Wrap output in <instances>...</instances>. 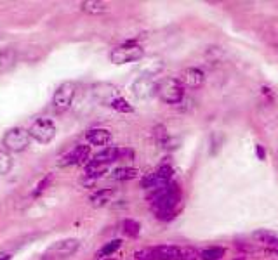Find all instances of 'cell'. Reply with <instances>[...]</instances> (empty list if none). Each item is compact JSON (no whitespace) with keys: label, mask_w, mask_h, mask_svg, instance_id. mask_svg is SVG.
<instances>
[{"label":"cell","mask_w":278,"mask_h":260,"mask_svg":"<svg viewBox=\"0 0 278 260\" xmlns=\"http://www.w3.org/2000/svg\"><path fill=\"white\" fill-rule=\"evenodd\" d=\"M28 134L40 144H49L56 137V125L49 118H39L32 123V127L28 129Z\"/></svg>","instance_id":"4"},{"label":"cell","mask_w":278,"mask_h":260,"mask_svg":"<svg viewBox=\"0 0 278 260\" xmlns=\"http://www.w3.org/2000/svg\"><path fill=\"white\" fill-rule=\"evenodd\" d=\"M108 170V165H101V163H94L89 162L84 169V175L87 180H97L99 177H103Z\"/></svg>","instance_id":"15"},{"label":"cell","mask_w":278,"mask_h":260,"mask_svg":"<svg viewBox=\"0 0 278 260\" xmlns=\"http://www.w3.org/2000/svg\"><path fill=\"white\" fill-rule=\"evenodd\" d=\"M122 246V239H111V241H108L104 246H101L99 250L96 252V257L97 259H104V257H111L115 252H117L118 248Z\"/></svg>","instance_id":"22"},{"label":"cell","mask_w":278,"mask_h":260,"mask_svg":"<svg viewBox=\"0 0 278 260\" xmlns=\"http://www.w3.org/2000/svg\"><path fill=\"white\" fill-rule=\"evenodd\" d=\"M12 169V158L7 151H2L0 149V175H5Z\"/></svg>","instance_id":"24"},{"label":"cell","mask_w":278,"mask_h":260,"mask_svg":"<svg viewBox=\"0 0 278 260\" xmlns=\"http://www.w3.org/2000/svg\"><path fill=\"white\" fill-rule=\"evenodd\" d=\"M263 94L266 95V99H270V102H273V94L268 87H263Z\"/></svg>","instance_id":"31"},{"label":"cell","mask_w":278,"mask_h":260,"mask_svg":"<svg viewBox=\"0 0 278 260\" xmlns=\"http://www.w3.org/2000/svg\"><path fill=\"white\" fill-rule=\"evenodd\" d=\"M134 259H136V260H155L153 248H143V250H138V252L134 253Z\"/></svg>","instance_id":"29"},{"label":"cell","mask_w":278,"mask_h":260,"mask_svg":"<svg viewBox=\"0 0 278 260\" xmlns=\"http://www.w3.org/2000/svg\"><path fill=\"white\" fill-rule=\"evenodd\" d=\"M172 175H174V170H172L169 165H162L158 170H155V172L148 173L146 177H143V180H141V187H144V189H151V191L158 189V187H164V186H167V184H171Z\"/></svg>","instance_id":"6"},{"label":"cell","mask_w":278,"mask_h":260,"mask_svg":"<svg viewBox=\"0 0 278 260\" xmlns=\"http://www.w3.org/2000/svg\"><path fill=\"white\" fill-rule=\"evenodd\" d=\"M113 196H115V189H110V187H106V189H99L97 193H94L93 196H91V203H93L94 207H103V205H106L108 201H111Z\"/></svg>","instance_id":"18"},{"label":"cell","mask_w":278,"mask_h":260,"mask_svg":"<svg viewBox=\"0 0 278 260\" xmlns=\"http://www.w3.org/2000/svg\"><path fill=\"white\" fill-rule=\"evenodd\" d=\"M115 180H120V182H125V180H132L138 177V170L132 169V167H118V169L113 170L111 173Z\"/></svg>","instance_id":"19"},{"label":"cell","mask_w":278,"mask_h":260,"mask_svg":"<svg viewBox=\"0 0 278 260\" xmlns=\"http://www.w3.org/2000/svg\"><path fill=\"white\" fill-rule=\"evenodd\" d=\"M14 59H16V54L12 50H4V52L0 54V70H5L11 64H14Z\"/></svg>","instance_id":"26"},{"label":"cell","mask_w":278,"mask_h":260,"mask_svg":"<svg viewBox=\"0 0 278 260\" xmlns=\"http://www.w3.org/2000/svg\"><path fill=\"white\" fill-rule=\"evenodd\" d=\"M233 260H245V257H238V259H233Z\"/></svg>","instance_id":"33"},{"label":"cell","mask_w":278,"mask_h":260,"mask_svg":"<svg viewBox=\"0 0 278 260\" xmlns=\"http://www.w3.org/2000/svg\"><path fill=\"white\" fill-rule=\"evenodd\" d=\"M143 56H144L143 47L138 45L136 40H129V42L122 43L120 47L111 50L110 59H111V63H115V64H127V63L139 61Z\"/></svg>","instance_id":"3"},{"label":"cell","mask_w":278,"mask_h":260,"mask_svg":"<svg viewBox=\"0 0 278 260\" xmlns=\"http://www.w3.org/2000/svg\"><path fill=\"white\" fill-rule=\"evenodd\" d=\"M134 94L139 99H146L151 94H155V88H157V82H153L150 77H141L134 82Z\"/></svg>","instance_id":"11"},{"label":"cell","mask_w":278,"mask_h":260,"mask_svg":"<svg viewBox=\"0 0 278 260\" xmlns=\"http://www.w3.org/2000/svg\"><path fill=\"white\" fill-rule=\"evenodd\" d=\"M179 82L183 84V87L188 88H200L205 82V75L200 68H186L179 75Z\"/></svg>","instance_id":"9"},{"label":"cell","mask_w":278,"mask_h":260,"mask_svg":"<svg viewBox=\"0 0 278 260\" xmlns=\"http://www.w3.org/2000/svg\"><path fill=\"white\" fill-rule=\"evenodd\" d=\"M80 7H82L84 12H87V14H93V16L104 14V12L108 11V4H104V2H96V0L82 2V4H80Z\"/></svg>","instance_id":"17"},{"label":"cell","mask_w":278,"mask_h":260,"mask_svg":"<svg viewBox=\"0 0 278 260\" xmlns=\"http://www.w3.org/2000/svg\"><path fill=\"white\" fill-rule=\"evenodd\" d=\"M153 137H155V142H157L160 148H171V137H169L167 134V129H165L164 125H157L153 129Z\"/></svg>","instance_id":"21"},{"label":"cell","mask_w":278,"mask_h":260,"mask_svg":"<svg viewBox=\"0 0 278 260\" xmlns=\"http://www.w3.org/2000/svg\"><path fill=\"white\" fill-rule=\"evenodd\" d=\"M80 243L79 239H63V241L54 243L52 246L46 250L44 253V260H57V259H66V257L73 255L79 250Z\"/></svg>","instance_id":"7"},{"label":"cell","mask_w":278,"mask_h":260,"mask_svg":"<svg viewBox=\"0 0 278 260\" xmlns=\"http://www.w3.org/2000/svg\"><path fill=\"white\" fill-rule=\"evenodd\" d=\"M155 260H181V248L174 245H158L153 246Z\"/></svg>","instance_id":"13"},{"label":"cell","mask_w":278,"mask_h":260,"mask_svg":"<svg viewBox=\"0 0 278 260\" xmlns=\"http://www.w3.org/2000/svg\"><path fill=\"white\" fill-rule=\"evenodd\" d=\"M52 179H54V175L52 173H47L46 177H44L42 180H40L39 184H37V187H35V191H33V196H39V194H42L44 191L47 189V187L52 184Z\"/></svg>","instance_id":"27"},{"label":"cell","mask_w":278,"mask_h":260,"mask_svg":"<svg viewBox=\"0 0 278 260\" xmlns=\"http://www.w3.org/2000/svg\"><path fill=\"white\" fill-rule=\"evenodd\" d=\"M0 37H2V35H0Z\"/></svg>","instance_id":"36"},{"label":"cell","mask_w":278,"mask_h":260,"mask_svg":"<svg viewBox=\"0 0 278 260\" xmlns=\"http://www.w3.org/2000/svg\"><path fill=\"white\" fill-rule=\"evenodd\" d=\"M104 260H115V259H104Z\"/></svg>","instance_id":"34"},{"label":"cell","mask_w":278,"mask_h":260,"mask_svg":"<svg viewBox=\"0 0 278 260\" xmlns=\"http://www.w3.org/2000/svg\"><path fill=\"white\" fill-rule=\"evenodd\" d=\"M225 253L226 250L223 246H209L200 252V260H221Z\"/></svg>","instance_id":"20"},{"label":"cell","mask_w":278,"mask_h":260,"mask_svg":"<svg viewBox=\"0 0 278 260\" xmlns=\"http://www.w3.org/2000/svg\"><path fill=\"white\" fill-rule=\"evenodd\" d=\"M110 106L118 113H132V111H134V108H132V106L129 104L124 97H115L113 101L110 102Z\"/></svg>","instance_id":"25"},{"label":"cell","mask_w":278,"mask_h":260,"mask_svg":"<svg viewBox=\"0 0 278 260\" xmlns=\"http://www.w3.org/2000/svg\"><path fill=\"white\" fill-rule=\"evenodd\" d=\"M256 155H257V158H259V160H264V158H266V151H264V148H263L261 144L256 146Z\"/></svg>","instance_id":"30"},{"label":"cell","mask_w":278,"mask_h":260,"mask_svg":"<svg viewBox=\"0 0 278 260\" xmlns=\"http://www.w3.org/2000/svg\"><path fill=\"white\" fill-rule=\"evenodd\" d=\"M91 156V146L79 144L77 148H73L68 155L63 156L61 165H84Z\"/></svg>","instance_id":"10"},{"label":"cell","mask_w":278,"mask_h":260,"mask_svg":"<svg viewBox=\"0 0 278 260\" xmlns=\"http://www.w3.org/2000/svg\"><path fill=\"white\" fill-rule=\"evenodd\" d=\"M73 97H75V84L72 82H64L57 87V90L54 92L52 97V108L57 113H64L72 108Z\"/></svg>","instance_id":"5"},{"label":"cell","mask_w":278,"mask_h":260,"mask_svg":"<svg viewBox=\"0 0 278 260\" xmlns=\"http://www.w3.org/2000/svg\"><path fill=\"white\" fill-rule=\"evenodd\" d=\"M122 227H124V234L129 236V238H138L139 232H141V225L136 220H132V218H125Z\"/></svg>","instance_id":"23"},{"label":"cell","mask_w":278,"mask_h":260,"mask_svg":"<svg viewBox=\"0 0 278 260\" xmlns=\"http://www.w3.org/2000/svg\"><path fill=\"white\" fill-rule=\"evenodd\" d=\"M117 160H120V149L115 148V146H108V148L101 149L99 153H96L91 162L101 163V165H110V163L117 162Z\"/></svg>","instance_id":"14"},{"label":"cell","mask_w":278,"mask_h":260,"mask_svg":"<svg viewBox=\"0 0 278 260\" xmlns=\"http://www.w3.org/2000/svg\"><path fill=\"white\" fill-rule=\"evenodd\" d=\"M86 139L91 146H106L111 142V132L108 129H91L87 130Z\"/></svg>","instance_id":"12"},{"label":"cell","mask_w":278,"mask_h":260,"mask_svg":"<svg viewBox=\"0 0 278 260\" xmlns=\"http://www.w3.org/2000/svg\"><path fill=\"white\" fill-rule=\"evenodd\" d=\"M0 260H11V257H9V255H4V257H0Z\"/></svg>","instance_id":"32"},{"label":"cell","mask_w":278,"mask_h":260,"mask_svg":"<svg viewBox=\"0 0 278 260\" xmlns=\"http://www.w3.org/2000/svg\"><path fill=\"white\" fill-rule=\"evenodd\" d=\"M155 94L160 97L162 102L174 106L185 99V87L179 82V78H162L157 82Z\"/></svg>","instance_id":"2"},{"label":"cell","mask_w":278,"mask_h":260,"mask_svg":"<svg viewBox=\"0 0 278 260\" xmlns=\"http://www.w3.org/2000/svg\"><path fill=\"white\" fill-rule=\"evenodd\" d=\"M254 239L261 245L266 246H275L278 245V232L275 231H268V229H261V231L254 232Z\"/></svg>","instance_id":"16"},{"label":"cell","mask_w":278,"mask_h":260,"mask_svg":"<svg viewBox=\"0 0 278 260\" xmlns=\"http://www.w3.org/2000/svg\"><path fill=\"white\" fill-rule=\"evenodd\" d=\"M275 253H277V255H278V250H275Z\"/></svg>","instance_id":"35"},{"label":"cell","mask_w":278,"mask_h":260,"mask_svg":"<svg viewBox=\"0 0 278 260\" xmlns=\"http://www.w3.org/2000/svg\"><path fill=\"white\" fill-rule=\"evenodd\" d=\"M198 259H200V253L195 248H191V246L181 248V260H198Z\"/></svg>","instance_id":"28"},{"label":"cell","mask_w":278,"mask_h":260,"mask_svg":"<svg viewBox=\"0 0 278 260\" xmlns=\"http://www.w3.org/2000/svg\"><path fill=\"white\" fill-rule=\"evenodd\" d=\"M30 139L32 137H30L28 130L21 129V127H14V129H11L7 134L4 135V146L7 149H11V151L19 153L28 148Z\"/></svg>","instance_id":"8"},{"label":"cell","mask_w":278,"mask_h":260,"mask_svg":"<svg viewBox=\"0 0 278 260\" xmlns=\"http://www.w3.org/2000/svg\"><path fill=\"white\" fill-rule=\"evenodd\" d=\"M148 201L151 203V210L153 214H160V212L178 210V205L181 201V189L178 184L171 182L164 187L153 189L148 194Z\"/></svg>","instance_id":"1"}]
</instances>
